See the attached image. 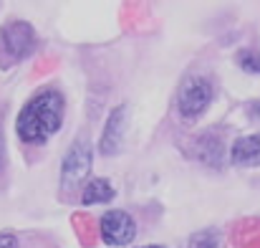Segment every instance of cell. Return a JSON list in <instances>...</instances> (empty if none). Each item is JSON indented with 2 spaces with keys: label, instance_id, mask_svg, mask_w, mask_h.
<instances>
[{
  "label": "cell",
  "instance_id": "obj_1",
  "mask_svg": "<svg viewBox=\"0 0 260 248\" xmlns=\"http://www.w3.org/2000/svg\"><path fill=\"white\" fill-rule=\"evenodd\" d=\"M63 119V96L56 89L38 91L18 114V137L25 145H43L58 129Z\"/></svg>",
  "mask_w": 260,
  "mask_h": 248
},
{
  "label": "cell",
  "instance_id": "obj_2",
  "mask_svg": "<svg viewBox=\"0 0 260 248\" xmlns=\"http://www.w3.org/2000/svg\"><path fill=\"white\" fill-rule=\"evenodd\" d=\"M215 96V89H212V81L207 76H200V74H192L187 76L184 84L179 86V94H177V112L184 122H194L200 119L210 101Z\"/></svg>",
  "mask_w": 260,
  "mask_h": 248
},
{
  "label": "cell",
  "instance_id": "obj_3",
  "mask_svg": "<svg viewBox=\"0 0 260 248\" xmlns=\"http://www.w3.org/2000/svg\"><path fill=\"white\" fill-rule=\"evenodd\" d=\"M36 48V33L28 23L13 20L0 28V66H13L28 59Z\"/></svg>",
  "mask_w": 260,
  "mask_h": 248
},
{
  "label": "cell",
  "instance_id": "obj_4",
  "mask_svg": "<svg viewBox=\"0 0 260 248\" xmlns=\"http://www.w3.org/2000/svg\"><path fill=\"white\" fill-rule=\"evenodd\" d=\"M91 172V147L86 142H76L66 157H63V165H61V182L66 190H74L79 187Z\"/></svg>",
  "mask_w": 260,
  "mask_h": 248
},
{
  "label": "cell",
  "instance_id": "obj_5",
  "mask_svg": "<svg viewBox=\"0 0 260 248\" xmlns=\"http://www.w3.org/2000/svg\"><path fill=\"white\" fill-rule=\"evenodd\" d=\"M137 236V223L129 213L124 210H109L101 218V238L109 246H126Z\"/></svg>",
  "mask_w": 260,
  "mask_h": 248
},
{
  "label": "cell",
  "instance_id": "obj_6",
  "mask_svg": "<svg viewBox=\"0 0 260 248\" xmlns=\"http://www.w3.org/2000/svg\"><path fill=\"white\" fill-rule=\"evenodd\" d=\"M126 114H129V109H126V106H116V109L109 114V119H106V124H104V132H101V142H99L101 155L114 157V155H119V152H121V147H124Z\"/></svg>",
  "mask_w": 260,
  "mask_h": 248
},
{
  "label": "cell",
  "instance_id": "obj_7",
  "mask_svg": "<svg viewBox=\"0 0 260 248\" xmlns=\"http://www.w3.org/2000/svg\"><path fill=\"white\" fill-rule=\"evenodd\" d=\"M230 160L240 167H255L260 165V132L258 134H248L235 140L233 150H230Z\"/></svg>",
  "mask_w": 260,
  "mask_h": 248
},
{
  "label": "cell",
  "instance_id": "obj_8",
  "mask_svg": "<svg viewBox=\"0 0 260 248\" xmlns=\"http://www.w3.org/2000/svg\"><path fill=\"white\" fill-rule=\"evenodd\" d=\"M114 187H111V182L109 180H104V177H96V180H88L86 187H84V192H81V203L84 205H96V203H109V200H114Z\"/></svg>",
  "mask_w": 260,
  "mask_h": 248
},
{
  "label": "cell",
  "instance_id": "obj_9",
  "mask_svg": "<svg viewBox=\"0 0 260 248\" xmlns=\"http://www.w3.org/2000/svg\"><path fill=\"white\" fill-rule=\"evenodd\" d=\"M187 248H217V233L215 231H197L189 236Z\"/></svg>",
  "mask_w": 260,
  "mask_h": 248
},
{
  "label": "cell",
  "instance_id": "obj_10",
  "mask_svg": "<svg viewBox=\"0 0 260 248\" xmlns=\"http://www.w3.org/2000/svg\"><path fill=\"white\" fill-rule=\"evenodd\" d=\"M238 66H240L243 71L260 74V53H255V51H243V53H238Z\"/></svg>",
  "mask_w": 260,
  "mask_h": 248
},
{
  "label": "cell",
  "instance_id": "obj_11",
  "mask_svg": "<svg viewBox=\"0 0 260 248\" xmlns=\"http://www.w3.org/2000/svg\"><path fill=\"white\" fill-rule=\"evenodd\" d=\"M0 248H18V238L13 233H0Z\"/></svg>",
  "mask_w": 260,
  "mask_h": 248
},
{
  "label": "cell",
  "instance_id": "obj_12",
  "mask_svg": "<svg viewBox=\"0 0 260 248\" xmlns=\"http://www.w3.org/2000/svg\"><path fill=\"white\" fill-rule=\"evenodd\" d=\"M3 155H5V150H3V137H0V170H3Z\"/></svg>",
  "mask_w": 260,
  "mask_h": 248
},
{
  "label": "cell",
  "instance_id": "obj_13",
  "mask_svg": "<svg viewBox=\"0 0 260 248\" xmlns=\"http://www.w3.org/2000/svg\"><path fill=\"white\" fill-rule=\"evenodd\" d=\"M144 248H162V246H144Z\"/></svg>",
  "mask_w": 260,
  "mask_h": 248
}]
</instances>
